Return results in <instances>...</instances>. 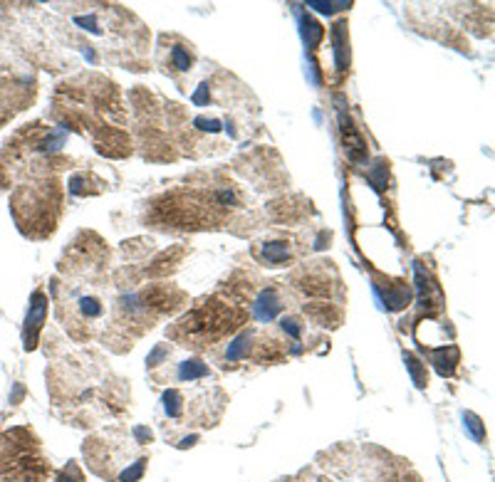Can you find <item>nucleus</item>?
I'll return each instance as SVG.
<instances>
[{
	"instance_id": "f257e3e1",
	"label": "nucleus",
	"mask_w": 495,
	"mask_h": 482,
	"mask_svg": "<svg viewBox=\"0 0 495 482\" xmlns=\"http://www.w3.org/2000/svg\"><path fill=\"white\" fill-rule=\"evenodd\" d=\"M142 441H131L127 435H100L84 445L89 465L97 475L106 480L136 482L144 475L147 458L139 453Z\"/></svg>"
},
{
	"instance_id": "f03ea898",
	"label": "nucleus",
	"mask_w": 495,
	"mask_h": 482,
	"mask_svg": "<svg viewBox=\"0 0 495 482\" xmlns=\"http://www.w3.org/2000/svg\"><path fill=\"white\" fill-rule=\"evenodd\" d=\"M45 319V297L35 294V300L30 305V314H28V329L32 327V336H30V347L35 344V331L40 329V322Z\"/></svg>"
},
{
	"instance_id": "7ed1b4c3",
	"label": "nucleus",
	"mask_w": 495,
	"mask_h": 482,
	"mask_svg": "<svg viewBox=\"0 0 495 482\" xmlns=\"http://www.w3.org/2000/svg\"><path fill=\"white\" fill-rule=\"evenodd\" d=\"M290 255L288 245L285 242H270V245H265V260L268 262H272V265H280V262H285Z\"/></svg>"
},
{
	"instance_id": "20e7f679",
	"label": "nucleus",
	"mask_w": 495,
	"mask_h": 482,
	"mask_svg": "<svg viewBox=\"0 0 495 482\" xmlns=\"http://www.w3.org/2000/svg\"><path fill=\"white\" fill-rule=\"evenodd\" d=\"M171 67H176V70H181V72L191 70V52L183 48V45L171 48Z\"/></svg>"
},
{
	"instance_id": "39448f33",
	"label": "nucleus",
	"mask_w": 495,
	"mask_h": 482,
	"mask_svg": "<svg viewBox=\"0 0 495 482\" xmlns=\"http://www.w3.org/2000/svg\"><path fill=\"white\" fill-rule=\"evenodd\" d=\"M312 8H317V10H322V12H332V10H337V8H347L344 3H312Z\"/></svg>"
},
{
	"instance_id": "423d86ee",
	"label": "nucleus",
	"mask_w": 495,
	"mask_h": 482,
	"mask_svg": "<svg viewBox=\"0 0 495 482\" xmlns=\"http://www.w3.org/2000/svg\"><path fill=\"white\" fill-rule=\"evenodd\" d=\"M466 418H468V421H471V423H468V425H471V428L476 430V438H478V441H480V438H483V433H480V421H478L476 416H466Z\"/></svg>"
}]
</instances>
